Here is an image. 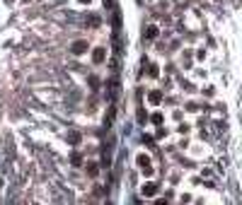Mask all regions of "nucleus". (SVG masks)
I'll use <instances>...</instances> for the list:
<instances>
[{
	"label": "nucleus",
	"mask_w": 242,
	"mask_h": 205,
	"mask_svg": "<svg viewBox=\"0 0 242 205\" xmlns=\"http://www.w3.org/2000/svg\"><path fill=\"white\" fill-rule=\"evenodd\" d=\"M70 48H73V53H75V56H80V53H85V51H87V41H75Z\"/></svg>",
	"instance_id": "obj_1"
},
{
	"label": "nucleus",
	"mask_w": 242,
	"mask_h": 205,
	"mask_svg": "<svg viewBox=\"0 0 242 205\" xmlns=\"http://www.w3.org/2000/svg\"><path fill=\"white\" fill-rule=\"evenodd\" d=\"M138 167L145 171V174H150V171H153V169H150V159H148L145 155H140V157H138Z\"/></svg>",
	"instance_id": "obj_2"
},
{
	"label": "nucleus",
	"mask_w": 242,
	"mask_h": 205,
	"mask_svg": "<svg viewBox=\"0 0 242 205\" xmlns=\"http://www.w3.org/2000/svg\"><path fill=\"white\" fill-rule=\"evenodd\" d=\"M155 191H157V188H155V183H145V186H143V193H145V196H153Z\"/></svg>",
	"instance_id": "obj_3"
},
{
	"label": "nucleus",
	"mask_w": 242,
	"mask_h": 205,
	"mask_svg": "<svg viewBox=\"0 0 242 205\" xmlns=\"http://www.w3.org/2000/svg\"><path fill=\"white\" fill-rule=\"evenodd\" d=\"M92 58H95V63H102V61H104V48H97Z\"/></svg>",
	"instance_id": "obj_4"
},
{
	"label": "nucleus",
	"mask_w": 242,
	"mask_h": 205,
	"mask_svg": "<svg viewBox=\"0 0 242 205\" xmlns=\"http://www.w3.org/2000/svg\"><path fill=\"white\" fill-rule=\"evenodd\" d=\"M157 36V29L155 27H148V39H155Z\"/></svg>",
	"instance_id": "obj_5"
},
{
	"label": "nucleus",
	"mask_w": 242,
	"mask_h": 205,
	"mask_svg": "<svg viewBox=\"0 0 242 205\" xmlns=\"http://www.w3.org/2000/svg\"><path fill=\"white\" fill-rule=\"evenodd\" d=\"M68 140H70V142H78V140H80V135H78V133H70Z\"/></svg>",
	"instance_id": "obj_6"
},
{
	"label": "nucleus",
	"mask_w": 242,
	"mask_h": 205,
	"mask_svg": "<svg viewBox=\"0 0 242 205\" xmlns=\"http://www.w3.org/2000/svg\"><path fill=\"white\" fill-rule=\"evenodd\" d=\"M82 2H85V0H82ZM87 2H90V0H87Z\"/></svg>",
	"instance_id": "obj_7"
}]
</instances>
